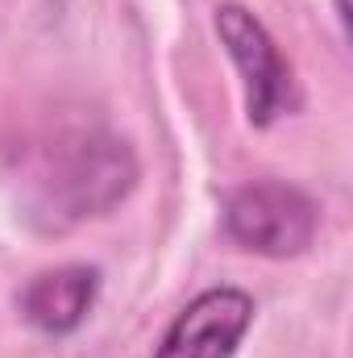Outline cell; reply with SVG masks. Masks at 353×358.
<instances>
[{
  "instance_id": "1",
  "label": "cell",
  "mask_w": 353,
  "mask_h": 358,
  "mask_svg": "<svg viewBox=\"0 0 353 358\" xmlns=\"http://www.w3.org/2000/svg\"><path fill=\"white\" fill-rule=\"evenodd\" d=\"M17 183L21 217L42 234H63L117 208L137 183V159L112 129L96 121H67L25 150Z\"/></svg>"
},
{
  "instance_id": "2",
  "label": "cell",
  "mask_w": 353,
  "mask_h": 358,
  "mask_svg": "<svg viewBox=\"0 0 353 358\" xmlns=\"http://www.w3.org/2000/svg\"><path fill=\"white\" fill-rule=\"evenodd\" d=\"M225 229L237 246L266 259H295L316 242L320 204L283 179H254L225 204Z\"/></svg>"
},
{
  "instance_id": "3",
  "label": "cell",
  "mask_w": 353,
  "mask_h": 358,
  "mask_svg": "<svg viewBox=\"0 0 353 358\" xmlns=\"http://www.w3.org/2000/svg\"><path fill=\"white\" fill-rule=\"evenodd\" d=\"M216 34H220L225 50H229V59L241 71L250 125L266 129L278 117H287V113L299 108V84H295L291 63L278 55L270 29L246 4H233V0L216 4Z\"/></svg>"
},
{
  "instance_id": "4",
  "label": "cell",
  "mask_w": 353,
  "mask_h": 358,
  "mask_svg": "<svg viewBox=\"0 0 353 358\" xmlns=\"http://www.w3.org/2000/svg\"><path fill=\"white\" fill-rule=\"evenodd\" d=\"M250 325L254 296L241 287H212L171 321L154 358H233Z\"/></svg>"
},
{
  "instance_id": "5",
  "label": "cell",
  "mask_w": 353,
  "mask_h": 358,
  "mask_svg": "<svg viewBox=\"0 0 353 358\" xmlns=\"http://www.w3.org/2000/svg\"><path fill=\"white\" fill-rule=\"evenodd\" d=\"M96 292H100V271L96 267H54L33 275L17 304H21V317L42 329V334H71L88 321L91 304H96Z\"/></svg>"
},
{
  "instance_id": "6",
  "label": "cell",
  "mask_w": 353,
  "mask_h": 358,
  "mask_svg": "<svg viewBox=\"0 0 353 358\" xmlns=\"http://www.w3.org/2000/svg\"><path fill=\"white\" fill-rule=\"evenodd\" d=\"M337 4V17H341V25H350V0H333Z\"/></svg>"
}]
</instances>
